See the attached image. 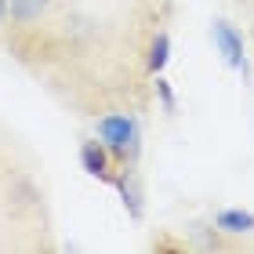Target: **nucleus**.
Here are the masks:
<instances>
[{"label": "nucleus", "mask_w": 254, "mask_h": 254, "mask_svg": "<svg viewBox=\"0 0 254 254\" xmlns=\"http://www.w3.org/2000/svg\"><path fill=\"white\" fill-rule=\"evenodd\" d=\"M214 48L222 51V59H225V65H233L236 73H244V80H247V59H244V37L229 26L225 18H218L214 22Z\"/></svg>", "instance_id": "obj_1"}, {"label": "nucleus", "mask_w": 254, "mask_h": 254, "mask_svg": "<svg viewBox=\"0 0 254 254\" xmlns=\"http://www.w3.org/2000/svg\"><path fill=\"white\" fill-rule=\"evenodd\" d=\"M80 164L91 178H102V182H113V153L106 142H84L80 145Z\"/></svg>", "instance_id": "obj_2"}, {"label": "nucleus", "mask_w": 254, "mask_h": 254, "mask_svg": "<svg viewBox=\"0 0 254 254\" xmlns=\"http://www.w3.org/2000/svg\"><path fill=\"white\" fill-rule=\"evenodd\" d=\"M113 182H117V189H120V196H124L127 214H131V218H142V186H138V178H134V167H124V175H117Z\"/></svg>", "instance_id": "obj_3"}, {"label": "nucleus", "mask_w": 254, "mask_h": 254, "mask_svg": "<svg viewBox=\"0 0 254 254\" xmlns=\"http://www.w3.org/2000/svg\"><path fill=\"white\" fill-rule=\"evenodd\" d=\"M51 0H7V11H11V22H18V26H33V22H40L48 15Z\"/></svg>", "instance_id": "obj_4"}, {"label": "nucleus", "mask_w": 254, "mask_h": 254, "mask_svg": "<svg viewBox=\"0 0 254 254\" xmlns=\"http://www.w3.org/2000/svg\"><path fill=\"white\" fill-rule=\"evenodd\" d=\"M214 225H218V233L244 236V233H254V214L251 211H240V207H233V211H218L214 214Z\"/></svg>", "instance_id": "obj_5"}, {"label": "nucleus", "mask_w": 254, "mask_h": 254, "mask_svg": "<svg viewBox=\"0 0 254 254\" xmlns=\"http://www.w3.org/2000/svg\"><path fill=\"white\" fill-rule=\"evenodd\" d=\"M98 33V22L91 15H80V11H73V15L62 18V37L65 40H76V44H87L91 37Z\"/></svg>", "instance_id": "obj_6"}, {"label": "nucleus", "mask_w": 254, "mask_h": 254, "mask_svg": "<svg viewBox=\"0 0 254 254\" xmlns=\"http://www.w3.org/2000/svg\"><path fill=\"white\" fill-rule=\"evenodd\" d=\"M189 236H192V247H196V251H225V247H229V244H222V236H218V225H214V229L192 225Z\"/></svg>", "instance_id": "obj_7"}, {"label": "nucleus", "mask_w": 254, "mask_h": 254, "mask_svg": "<svg viewBox=\"0 0 254 254\" xmlns=\"http://www.w3.org/2000/svg\"><path fill=\"white\" fill-rule=\"evenodd\" d=\"M167 51H171L167 33H156L153 44H149V73H160V69L167 65Z\"/></svg>", "instance_id": "obj_8"}, {"label": "nucleus", "mask_w": 254, "mask_h": 254, "mask_svg": "<svg viewBox=\"0 0 254 254\" xmlns=\"http://www.w3.org/2000/svg\"><path fill=\"white\" fill-rule=\"evenodd\" d=\"M156 91H160V98H164V109L171 113V109H175V95H171V87H167V80H156Z\"/></svg>", "instance_id": "obj_9"}, {"label": "nucleus", "mask_w": 254, "mask_h": 254, "mask_svg": "<svg viewBox=\"0 0 254 254\" xmlns=\"http://www.w3.org/2000/svg\"><path fill=\"white\" fill-rule=\"evenodd\" d=\"M7 18H11V11H7V0H0V29L7 26Z\"/></svg>", "instance_id": "obj_10"}, {"label": "nucleus", "mask_w": 254, "mask_h": 254, "mask_svg": "<svg viewBox=\"0 0 254 254\" xmlns=\"http://www.w3.org/2000/svg\"><path fill=\"white\" fill-rule=\"evenodd\" d=\"M251 37H254V26H251Z\"/></svg>", "instance_id": "obj_11"}]
</instances>
